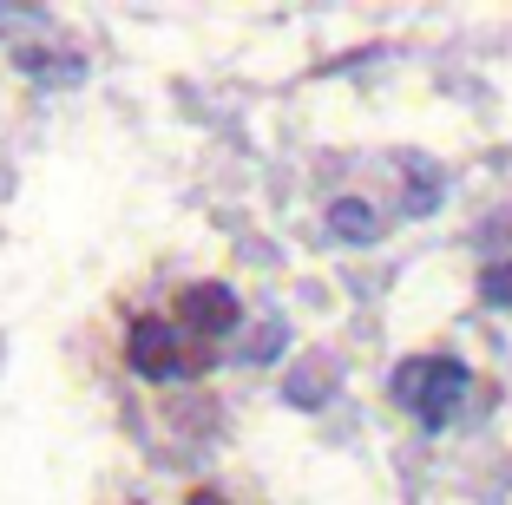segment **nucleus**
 I'll list each match as a JSON object with an SVG mask.
<instances>
[{
	"instance_id": "7ed1b4c3",
	"label": "nucleus",
	"mask_w": 512,
	"mask_h": 505,
	"mask_svg": "<svg viewBox=\"0 0 512 505\" xmlns=\"http://www.w3.org/2000/svg\"><path fill=\"white\" fill-rule=\"evenodd\" d=\"M178 315L197 335H230V328H237V296H230L224 283H191L178 296Z\"/></svg>"
},
{
	"instance_id": "39448f33",
	"label": "nucleus",
	"mask_w": 512,
	"mask_h": 505,
	"mask_svg": "<svg viewBox=\"0 0 512 505\" xmlns=\"http://www.w3.org/2000/svg\"><path fill=\"white\" fill-rule=\"evenodd\" d=\"M480 296H486V302H506V309H512V263L486 269V276H480Z\"/></svg>"
},
{
	"instance_id": "f257e3e1",
	"label": "nucleus",
	"mask_w": 512,
	"mask_h": 505,
	"mask_svg": "<svg viewBox=\"0 0 512 505\" xmlns=\"http://www.w3.org/2000/svg\"><path fill=\"white\" fill-rule=\"evenodd\" d=\"M388 394L401 407H414L427 433H440L453 420V407H460V394H467V368H460V361H447V355H414V361H401V368H394Z\"/></svg>"
},
{
	"instance_id": "f03ea898",
	"label": "nucleus",
	"mask_w": 512,
	"mask_h": 505,
	"mask_svg": "<svg viewBox=\"0 0 512 505\" xmlns=\"http://www.w3.org/2000/svg\"><path fill=\"white\" fill-rule=\"evenodd\" d=\"M125 361H132L145 381H171L178 374V328L158 322V315H138L125 328Z\"/></svg>"
},
{
	"instance_id": "20e7f679",
	"label": "nucleus",
	"mask_w": 512,
	"mask_h": 505,
	"mask_svg": "<svg viewBox=\"0 0 512 505\" xmlns=\"http://www.w3.org/2000/svg\"><path fill=\"white\" fill-rule=\"evenodd\" d=\"M329 230H335L342 243H375V237H381V217L362 204V197H342V204L329 210Z\"/></svg>"
}]
</instances>
